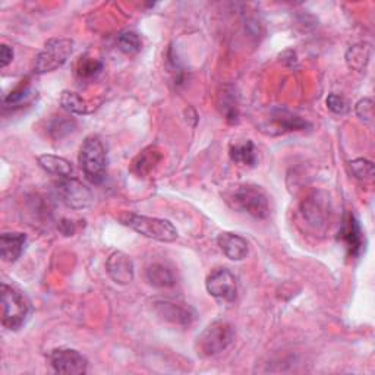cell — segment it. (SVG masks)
<instances>
[{
	"mask_svg": "<svg viewBox=\"0 0 375 375\" xmlns=\"http://www.w3.org/2000/svg\"><path fill=\"white\" fill-rule=\"evenodd\" d=\"M79 166L91 184L100 185L104 182L107 175V153L103 141L97 135L87 137L81 145Z\"/></svg>",
	"mask_w": 375,
	"mask_h": 375,
	"instance_id": "1",
	"label": "cell"
},
{
	"mask_svg": "<svg viewBox=\"0 0 375 375\" xmlns=\"http://www.w3.org/2000/svg\"><path fill=\"white\" fill-rule=\"evenodd\" d=\"M122 224L137 233L158 242H175L177 239V229L170 220L157 219L149 216H139L135 213H125L119 217Z\"/></svg>",
	"mask_w": 375,
	"mask_h": 375,
	"instance_id": "2",
	"label": "cell"
},
{
	"mask_svg": "<svg viewBox=\"0 0 375 375\" xmlns=\"http://www.w3.org/2000/svg\"><path fill=\"white\" fill-rule=\"evenodd\" d=\"M31 314V304L24 293L8 283L2 285V324L12 332L20 330Z\"/></svg>",
	"mask_w": 375,
	"mask_h": 375,
	"instance_id": "3",
	"label": "cell"
},
{
	"mask_svg": "<svg viewBox=\"0 0 375 375\" xmlns=\"http://www.w3.org/2000/svg\"><path fill=\"white\" fill-rule=\"evenodd\" d=\"M235 337V330L232 327V324L223 320H217L214 322H211L208 327L198 336L197 343V353L200 356H214L226 350L231 346Z\"/></svg>",
	"mask_w": 375,
	"mask_h": 375,
	"instance_id": "4",
	"label": "cell"
},
{
	"mask_svg": "<svg viewBox=\"0 0 375 375\" xmlns=\"http://www.w3.org/2000/svg\"><path fill=\"white\" fill-rule=\"evenodd\" d=\"M74 52V40L71 39H52L48 40L43 50L37 55L34 72L37 75L55 72L68 62Z\"/></svg>",
	"mask_w": 375,
	"mask_h": 375,
	"instance_id": "5",
	"label": "cell"
},
{
	"mask_svg": "<svg viewBox=\"0 0 375 375\" xmlns=\"http://www.w3.org/2000/svg\"><path fill=\"white\" fill-rule=\"evenodd\" d=\"M233 207L254 219H267L270 205L266 192L257 185H240L231 197Z\"/></svg>",
	"mask_w": 375,
	"mask_h": 375,
	"instance_id": "6",
	"label": "cell"
},
{
	"mask_svg": "<svg viewBox=\"0 0 375 375\" xmlns=\"http://www.w3.org/2000/svg\"><path fill=\"white\" fill-rule=\"evenodd\" d=\"M56 192L62 203L72 210H86L94 203L93 192L72 176L62 177L56 184Z\"/></svg>",
	"mask_w": 375,
	"mask_h": 375,
	"instance_id": "7",
	"label": "cell"
},
{
	"mask_svg": "<svg viewBox=\"0 0 375 375\" xmlns=\"http://www.w3.org/2000/svg\"><path fill=\"white\" fill-rule=\"evenodd\" d=\"M205 287L211 296L223 302H233L238 295L236 275L229 268H216L211 271L207 277Z\"/></svg>",
	"mask_w": 375,
	"mask_h": 375,
	"instance_id": "8",
	"label": "cell"
},
{
	"mask_svg": "<svg viewBox=\"0 0 375 375\" xmlns=\"http://www.w3.org/2000/svg\"><path fill=\"white\" fill-rule=\"evenodd\" d=\"M48 361L59 374L79 375L88 371L87 357L75 349H55L48 355Z\"/></svg>",
	"mask_w": 375,
	"mask_h": 375,
	"instance_id": "9",
	"label": "cell"
},
{
	"mask_svg": "<svg viewBox=\"0 0 375 375\" xmlns=\"http://www.w3.org/2000/svg\"><path fill=\"white\" fill-rule=\"evenodd\" d=\"M309 123L301 116L293 115L286 109H274L270 111V116L261 125V130L270 135H280L290 132V130H304Z\"/></svg>",
	"mask_w": 375,
	"mask_h": 375,
	"instance_id": "10",
	"label": "cell"
},
{
	"mask_svg": "<svg viewBox=\"0 0 375 375\" xmlns=\"http://www.w3.org/2000/svg\"><path fill=\"white\" fill-rule=\"evenodd\" d=\"M154 309L158 317L175 325H191L197 320V311L185 302L170 299L157 301L154 304Z\"/></svg>",
	"mask_w": 375,
	"mask_h": 375,
	"instance_id": "11",
	"label": "cell"
},
{
	"mask_svg": "<svg viewBox=\"0 0 375 375\" xmlns=\"http://www.w3.org/2000/svg\"><path fill=\"white\" fill-rule=\"evenodd\" d=\"M339 239L345 243L350 257L356 258L361 255L364 250V233L360 221L352 213H348L345 216L339 232Z\"/></svg>",
	"mask_w": 375,
	"mask_h": 375,
	"instance_id": "12",
	"label": "cell"
},
{
	"mask_svg": "<svg viewBox=\"0 0 375 375\" xmlns=\"http://www.w3.org/2000/svg\"><path fill=\"white\" fill-rule=\"evenodd\" d=\"M106 271L110 279L118 285H129L134 280L135 268L129 255L122 251L113 252L106 261Z\"/></svg>",
	"mask_w": 375,
	"mask_h": 375,
	"instance_id": "13",
	"label": "cell"
},
{
	"mask_svg": "<svg viewBox=\"0 0 375 375\" xmlns=\"http://www.w3.org/2000/svg\"><path fill=\"white\" fill-rule=\"evenodd\" d=\"M217 245L223 251V254L232 261H242L248 255V242L233 232H221L217 236Z\"/></svg>",
	"mask_w": 375,
	"mask_h": 375,
	"instance_id": "14",
	"label": "cell"
},
{
	"mask_svg": "<svg viewBox=\"0 0 375 375\" xmlns=\"http://www.w3.org/2000/svg\"><path fill=\"white\" fill-rule=\"evenodd\" d=\"M27 235L20 232H9L0 236V255L6 263H16L25 250Z\"/></svg>",
	"mask_w": 375,
	"mask_h": 375,
	"instance_id": "15",
	"label": "cell"
},
{
	"mask_svg": "<svg viewBox=\"0 0 375 375\" xmlns=\"http://www.w3.org/2000/svg\"><path fill=\"white\" fill-rule=\"evenodd\" d=\"M39 165L40 168L47 172L48 175L57 176L59 179L62 177H71L74 173L72 163L67 158L55 156V154H43L39 157Z\"/></svg>",
	"mask_w": 375,
	"mask_h": 375,
	"instance_id": "16",
	"label": "cell"
},
{
	"mask_svg": "<svg viewBox=\"0 0 375 375\" xmlns=\"http://www.w3.org/2000/svg\"><path fill=\"white\" fill-rule=\"evenodd\" d=\"M161 158V151H158L156 146H149V149H145L142 153H139L138 157L134 160L132 172L139 177L149 176L156 169V166L160 165Z\"/></svg>",
	"mask_w": 375,
	"mask_h": 375,
	"instance_id": "17",
	"label": "cell"
},
{
	"mask_svg": "<svg viewBox=\"0 0 375 375\" xmlns=\"http://www.w3.org/2000/svg\"><path fill=\"white\" fill-rule=\"evenodd\" d=\"M145 277H146V282H149L151 286L160 287V289L172 287L176 282L172 270H169L166 266H163L160 263L151 264L149 268H146Z\"/></svg>",
	"mask_w": 375,
	"mask_h": 375,
	"instance_id": "18",
	"label": "cell"
},
{
	"mask_svg": "<svg viewBox=\"0 0 375 375\" xmlns=\"http://www.w3.org/2000/svg\"><path fill=\"white\" fill-rule=\"evenodd\" d=\"M231 158L233 163L239 166H255L257 163V153H255V146L252 141H243L233 144L231 146Z\"/></svg>",
	"mask_w": 375,
	"mask_h": 375,
	"instance_id": "19",
	"label": "cell"
},
{
	"mask_svg": "<svg viewBox=\"0 0 375 375\" xmlns=\"http://www.w3.org/2000/svg\"><path fill=\"white\" fill-rule=\"evenodd\" d=\"M60 104L68 113H72V115H76V116H84L91 111V109L88 107V103L83 99V97H81L78 93L68 91V90L60 94Z\"/></svg>",
	"mask_w": 375,
	"mask_h": 375,
	"instance_id": "20",
	"label": "cell"
},
{
	"mask_svg": "<svg viewBox=\"0 0 375 375\" xmlns=\"http://www.w3.org/2000/svg\"><path fill=\"white\" fill-rule=\"evenodd\" d=\"M369 57H371V47L367 43H361L350 47L346 53V62L349 64V68L360 72H362L367 68Z\"/></svg>",
	"mask_w": 375,
	"mask_h": 375,
	"instance_id": "21",
	"label": "cell"
},
{
	"mask_svg": "<svg viewBox=\"0 0 375 375\" xmlns=\"http://www.w3.org/2000/svg\"><path fill=\"white\" fill-rule=\"evenodd\" d=\"M102 71H103V63L90 56L79 57L75 68V74L81 81H90L99 75Z\"/></svg>",
	"mask_w": 375,
	"mask_h": 375,
	"instance_id": "22",
	"label": "cell"
},
{
	"mask_svg": "<svg viewBox=\"0 0 375 375\" xmlns=\"http://www.w3.org/2000/svg\"><path fill=\"white\" fill-rule=\"evenodd\" d=\"M36 91L32 90L31 87H18L16 90H13L12 93H9L5 99H4V104L5 107H18L22 106L25 103H29L32 97H34Z\"/></svg>",
	"mask_w": 375,
	"mask_h": 375,
	"instance_id": "23",
	"label": "cell"
},
{
	"mask_svg": "<svg viewBox=\"0 0 375 375\" xmlns=\"http://www.w3.org/2000/svg\"><path fill=\"white\" fill-rule=\"evenodd\" d=\"M118 46L126 55H134L141 50V39L134 31H123L118 36Z\"/></svg>",
	"mask_w": 375,
	"mask_h": 375,
	"instance_id": "24",
	"label": "cell"
},
{
	"mask_svg": "<svg viewBox=\"0 0 375 375\" xmlns=\"http://www.w3.org/2000/svg\"><path fill=\"white\" fill-rule=\"evenodd\" d=\"M349 166H350L352 175L356 179H360V181H362V182L372 181V177H374L372 161H369L367 158H356V160L349 163Z\"/></svg>",
	"mask_w": 375,
	"mask_h": 375,
	"instance_id": "25",
	"label": "cell"
},
{
	"mask_svg": "<svg viewBox=\"0 0 375 375\" xmlns=\"http://www.w3.org/2000/svg\"><path fill=\"white\" fill-rule=\"evenodd\" d=\"M220 109L224 113L227 121L235 122L238 119V102L233 90L232 91L224 90L223 94H220Z\"/></svg>",
	"mask_w": 375,
	"mask_h": 375,
	"instance_id": "26",
	"label": "cell"
},
{
	"mask_svg": "<svg viewBox=\"0 0 375 375\" xmlns=\"http://www.w3.org/2000/svg\"><path fill=\"white\" fill-rule=\"evenodd\" d=\"M314 201H309L305 207L304 211V217L308 220L309 224L313 226H320V224H325V211L322 210V204L315 201V198H313Z\"/></svg>",
	"mask_w": 375,
	"mask_h": 375,
	"instance_id": "27",
	"label": "cell"
},
{
	"mask_svg": "<svg viewBox=\"0 0 375 375\" xmlns=\"http://www.w3.org/2000/svg\"><path fill=\"white\" fill-rule=\"evenodd\" d=\"M355 111H356V116L360 118L364 123L371 125L374 122V102L372 99H365L360 100L355 106Z\"/></svg>",
	"mask_w": 375,
	"mask_h": 375,
	"instance_id": "28",
	"label": "cell"
},
{
	"mask_svg": "<svg viewBox=\"0 0 375 375\" xmlns=\"http://www.w3.org/2000/svg\"><path fill=\"white\" fill-rule=\"evenodd\" d=\"M327 107L333 113H336V115H346L350 109L349 102L345 99V97H341L339 94H330L327 97Z\"/></svg>",
	"mask_w": 375,
	"mask_h": 375,
	"instance_id": "29",
	"label": "cell"
},
{
	"mask_svg": "<svg viewBox=\"0 0 375 375\" xmlns=\"http://www.w3.org/2000/svg\"><path fill=\"white\" fill-rule=\"evenodd\" d=\"M12 59H13L12 47H9L8 44L0 46V64H2V68H6L12 62Z\"/></svg>",
	"mask_w": 375,
	"mask_h": 375,
	"instance_id": "30",
	"label": "cell"
},
{
	"mask_svg": "<svg viewBox=\"0 0 375 375\" xmlns=\"http://www.w3.org/2000/svg\"><path fill=\"white\" fill-rule=\"evenodd\" d=\"M62 226H60V232L63 233V235H67V236H71L72 233H74V224H72V221H68V220H63L62 223H60Z\"/></svg>",
	"mask_w": 375,
	"mask_h": 375,
	"instance_id": "31",
	"label": "cell"
}]
</instances>
